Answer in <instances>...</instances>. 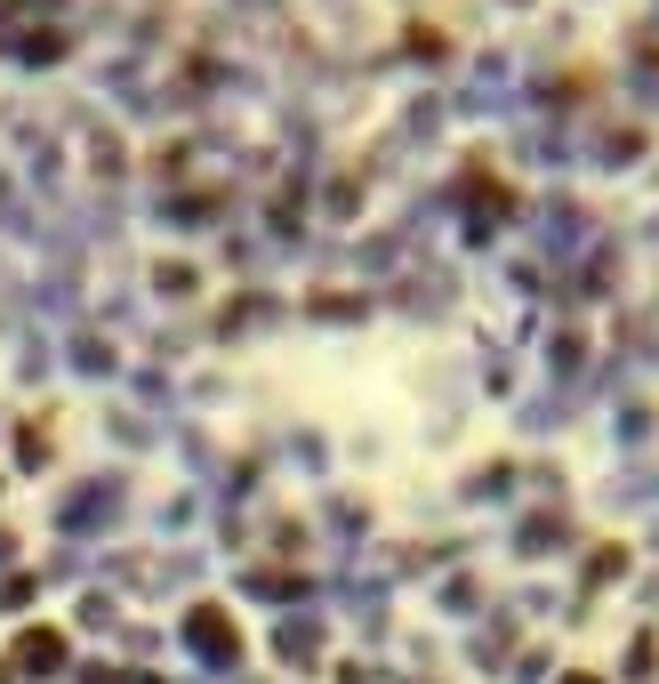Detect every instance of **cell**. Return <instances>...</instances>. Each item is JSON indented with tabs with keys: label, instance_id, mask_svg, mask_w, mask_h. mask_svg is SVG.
<instances>
[{
	"label": "cell",
	"instance_id": "1",
	"mask_svg": "<svg viewBox=\"0 0 659 684\" xmlns=\"http://www.w3.org/2000/svg\"><path fill=\"white\" fill-rule=\"evenodd\" d=\"M17 661H24V668H57V661H64V636H49V628H32V636L17 644Z\"/></svg>",
	"mask_w": 659,
	"mask_h": 684
}]
</instances>
